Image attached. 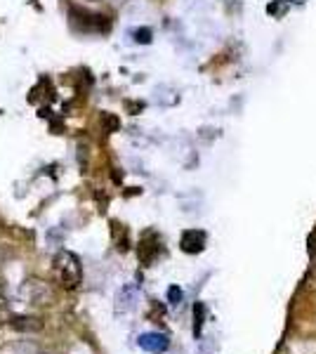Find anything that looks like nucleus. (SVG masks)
<instances>
[{
  "mask_svg": "<svg viewBox=\"0 0 316 354\" xmlns=\"http://www.w3.org/2000/svg\"><path fill=\"white\" fill-rule=\"evenodd\" d=\"M100 123H102V128L106 130V133H116V130L120 128V121L113 113H109V111H102L100 113Z\"/></svg>",
  "mask_w": 316,
  "mask_h": 354,
  "instance_id": "nucleus-3",
  "label": "nucleus"
},
{
  "mask_svg": "<svg viewBox=\"0 0 316 354\" xmlns=\"http://www.w3.org/2000/svg\"><path fill=\"white\" fill-rule=\"evenodd\" d=\"M168 298H170V302H172V305H177V302H180V300H182V290H180V288H175V286H172V288L168 290Z\"/></svg>",
  "mask_w": 316,
  "mask_h": 354,
  "instance_id": "nucleus-5",
  "label": "nucleus"
},
{
  "mask_svg": "<svg viewBox=\"0 0 316 354\" xmlns=\"http://www.w3.org/2000/svg\"><path fill=\"white\" fill-rule=\"evenodd\" d=\"M140 347L147 352H154V354L165 352L168 350V338L160 333H145V335H140Z\"/></svg>",
  "mask_w": 316,
  "mask_h": 354,
  "instance_id": "nucleus-2",
  "label": "nucleus"
},
{
  "mask_svg": "<svg viewBox=\"0 0 316 354\" xmlns=\"http://www.w3.org/2000/svg\"><path fill=\"white\" fill-rule=\"evenodd\" d=\"M12 324L15 328H24V330H40V322L38 319H24V317H17L12 319Z\"/></svg>",
  "mask_w": 316,
  "mask_h": 354,
  "instance_id": "nucleus-4",
  "label": "nucleus"
},
{
  "mask_svg": "<svg viewBox=\"0 0 316 354\" xmlns=\"http://www.w3.org/2000/svg\"><path fill=\"white\" fill-rule=\"evenodd\" d=\"M53 277L64 290H73L83 281V265L80 258L71 250H59L53 260Z\"/></svg>",
  "mask_w": 316,
  "mask_h": 354,
  "instance_id": "nucleus-1",
  "label": "nucleus"
},
{
  "mask_svg": "<svg viewBox=\"0 0 316 354\" xmlns=\"http://www.w3.org/2000/svg\"><path fill=\"white\" fill-rule=\"evenodd\" d=\"M10 317V310H8V302H5L3 298H0V324L5 322V319Z\"/></svg>",
  "mask_w": 316,
  "mask_h": 354,
  "instance_id": "nucleus-6",
  "label": "nucleus"
}]
</instances>
